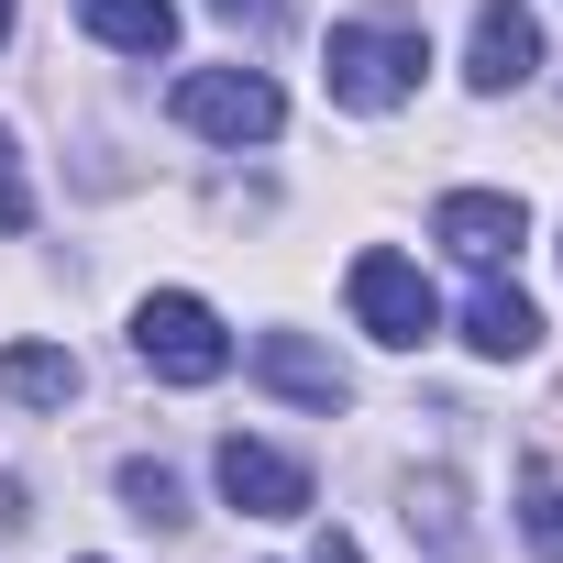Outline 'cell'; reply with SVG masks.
I'll use <instances>...</instances> for the list:
<instances>
[{
	"mask_svg": "<svg viewBox=\"0 0 563 563\" xmlns=\"http://www.w3.org/2000/svg\"><path fill=\"white\" fill-rule=\"evenodd\" d=\"M420 67H431L420 23H332V56H321V78H332L343 111H398L420 89Z\"/></svg>",
	"mask_w": 563,
	"mask_h": 563,
	"instance_id": "6da1fadb",
	"label": "cell"
},
{
	"mask_svg": "<svg viewBox=\"0 0 563 563\" xmlns=\"http://www.w3.org/2000/svg\"><path fill=\"white\" fill-rule=\"evenodd\" d=\"M0 398L12 409H67L78 398V354L67 343H12L0 354Z\"/></svg>",
	"mask_w": 563,
	"mask_h": 563,
	"instance_id": "8fae6325",
	"label": "cell"
},
{
	"mask_svg": "<svg viewBox=\"0 0 563 563\" xmlns=\"http://www.w3.org/2000/svg\"><path fill=\"white\" fill-rule=\"evenodd\" d=\"M409 530H420L442 563H464V508H453V486H442V475H409Z\"/></svg>",
	"mask_w": 563,
	"mask_h": 563,
	"instance_id": "4fadbf2b",
	"label": "cell"
},
{
	"mask_svg": "<svg viewBox=\"0 0 563 563\" xmlns=\"http://www.w3.org/2000/svg\"><path fill=\"white\" fill-rule=\"evenodd\" d=\"M321 563H365V552H354V541H343V530H321Z\"/></svg>",
	"mask_w": 563,
	"mask_h": 563,
	"instance_id": "e0dca14e",
	"label": "cell"
},
{
	"mask_svg": "<svg viewBox=\"0 0 563 563\" xmlns=\"http://www.w3.org/2000/svg\"><path fill=\"white\" fill-rule=\"evenodd\" d=\"M431 232H442V243H453V254L486 276V265H508V254L530 243V210H519L508 188H453V199L431 210Z\"/></svg>",
	"mask_w": 563,
	"mask_h": 563,
	"instance_id": "8992f818",
	"label": "cell"
},
{
	"mask_svg": "<svg viewBox=\"0 0 563 563\" xmlns=\"http://www.w3.org/2000/svg\"><path fill=\"white\" fill-rule=\"evenodd\" d=\"M530 67H541L530 0H475V56H464V78H475V89H530Z\"/></svg>",
	"mask_w": 563,
	"mask_h": 563,
	"instance_id": "52a82bcc",
	"label": "cell"
},
{
	"mask_svg": "<svg viewBox=\"0 0 563 563\" xmlns=\"http://www.w3.org/2000/svg\"><path fill=\"white\" fill-rule=\"evenodd\" d=\"M78 23H89L111 56H166V45H177V0H78Z\"/></svg>",
	"mask_w": 563,
	"mask_h": 563,
	"instance_id": "30bf717a",
	"label": "cell"
},
{
	"mask_svg": "<svg viewBox=\"0 0 563 563\" xmlns=\"http://www.w3.org/2000/svg\"><path fill=\"white\" fill-rule=\"evenodd\" d=\"M221 23H254V34H276V0H210Z\"/></svg>",
	"mask_w": 563,
	"mask_h": 563,
	"instance_id": "2e32d148",
	"label": "cell"
},
{
	"mask_svg": "<svg viewBox=\"0 0 563 563\" xmlns=\"http://www.w3.org/2000/svg\"><path fill=\"white\" fill-rule=\"evenodd\" d=\"M254 376H265L276 398H299V409H321V420H332V409L354 398V376H343V365H332L321 343H299V332H254Z\"/></svg>",
	"mask_w": 563,
	"mask_h": 563,
	"instance_id": "ba28073f",
	"label": "cell"
},
{
	"mask_svg": "<svg viewBox=\"0 0 563 563\" xmlns=\"http://www.w3.org/2000/svg\"><path fill=\"white\" fill-rule=\"evenodd\" d=\"M166 111L188 133H210V144H276V122H288V100H276L265 67H188Z\"/></svg>",
	"mask_w": 563,
	"mask_h": 563,
	"instance_id": "3957f363",
	"label": "cell"
},
{
	"mask_svg": "<svg viewBox=\"0 0 563 563\" xmlns=\"http://www.w3.org/2000/svg\"><path fill=\"white\" fill-rule=\"evenodd\" d=\"M133 354H144V376H166V387H210V376L232 365V332H221V310H210V299L155 288V299L133 310Z\"/></svg>",
	"mask_w": 563,
	"mask_h": 563,
	"instance_id": "7a4b0ae2",
	"label": "cell"
},
{
	"mask_svg": "<svg viewBox=\"0 0 563 563\" xmlns=\"http://www.w3.org/2000/svg\"><path fill=\"white\" fill-rule=\"evenodd\" d=\"M122 508H133L144 530H188V486H177L166 464H144V453L122 464Z\"/></svg>",
	"mask_w": 563,
	"mask_h": 563,
	"instance_id": "7c38bea8",
	"label": "cell"
},
{
	"mask_svg": "<svg viewBox=\"0 0 563 563\" xmlns=\"http://www.w3.org/2000/svg\"><path fill=\"white\" fill-rule=\"evenodd\" d=\"M464 343H475V354H497V365H519V354L541 343V310H530V299L508 288L497 265H486V288L464 299Z\"/></svg>",
	"mask_w": 563,
	"mask_h": 563,
	"instance_id": "9c48e42d",
	"label": "cell"
},
{
	"mask_svg": "<svg viewBox=\"0 0 563 563\" xmlns=\"http://www.w3.org/2000/svg\"><path fill=\"white\" fill-rule=\"evenodd\" d=\"M519 530H530V552H541V563H563V486H552L541 464L519 475Z\"/></svg>",
	"mask_w": 563,
	"mask_h": 563,
	"instance_id": "5bb4252c",
	"label": "cell"
},
{
	"mask_svg": "<svg viewBox=\"0 0 563 563\" xmlns=\"http://www.w3.org/2000/svg\"><path fill=\"white\" fill-rule=\"evenodd\" d=\"M210 475H221V497H232L243 519H299V508H310V464L276 453V442H243V431L210 453Z\"/></svg>",
	"mask_w": 563,
	"mask_h": 563,
	"instance_id": "5b68a950",
	"label": "cell"
},
{
	"mask_svg": "<svg viewBox=\"0 0 563 563\" xmlns=\"http://www.w3.org/2000/svg\"><path fill=\"white\" fill-rule=\"evenodd\" d=\"M12 23H23V12H12V0H0V45H12Z\"/></svg>",
	"mask_w": 563,
	"mask_h": 563,
	"instance_id": "ac0fdd59",
	"label": "cell"
},
{
	"mask_svg": "<svg viewBox=\"0 0 563 563\" xmlns=\"http://www.w3.org/2000/svg\"><path fill=\"white\" fill-rule=\"evenodd\" d=\"M0 232H34V188H23V144L0 133Z\"/></svg>",
	"mask_w": 563,
	"mask_h": 563,
	"instance_id": "9a60e30c",
	"label": "cell"
},
{
	"mask_svg": "<svg viewBox=\"0 0 563 563\" xmlns=\"http://www.w3.org/2000/svg\"><path fill=\"white\" fill-rule=\"evenodd\" d=\"M343 299H354V321H365L387 354H420V343H431V321H442V310H431V276H420L409 254H387V243H365V254H354Z\"/></svg>",
	"mask_w": 563,
	"mask_h": 563,
	"instance_id": "277c9868",
	"label": "cell"
}]
</instances>
